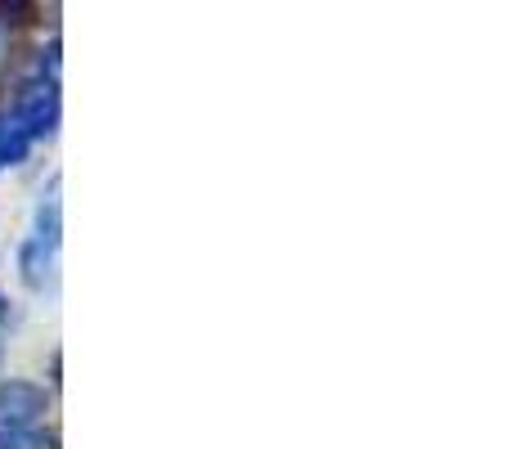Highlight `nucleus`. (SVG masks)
<instances>
[{
    "label": "nucleus",
    "mask_w": 512,
    "mask_h": 449,
    "mask_svg": "<svg viewBox=\"0 0 512 449\" xmlns=\"http://www.w3.org/2000/svg\"><path fill=\"white\" fill-rule=\"evenodd\" d=\"M27 153H32V135L14 122V113L0 117V167H14V162H23Z\"/></svg>",
    "instance_id": "obj_4"
},
{
    "label": "nucleus",
    "mask_w": 512,
    "mask_h": 449,
    "mask_svg": "<svg viewBox=\"0 0 512 449\" xmlns=\"http://www.w3.org/2000/svg\"><path fill=\"white\" fill-rule=\"evenodd\" d=\"M45 405H50L45 387H36V382H27V378L0 382V423L5 427H32L45 414Z\"/></svg>",
    "instance_id": "obj_3"
},
{
    "label": "nucleus",
    "mask_w": 512,
    "mask_h": 449,
    "mask_svg": "<svg viewBox=\"0 0 512 449\" xmlns=\"http://www.w3.org/2000/svg\"><path fill=\"white\" fill-rule=\"evenodd\" d=\"M0 315H5V301H0Z\"/></svg>",
    "instance_id": "obj_7"
},
{
    "label": "nucleus",
    "mask_w": 512,
    "mask_h": 449,
    "mask_svg": "<svg viewBox=\"0 0 512 449\" xmlns=\"http://www.w3.org/2000/svg\"><path fill=\"white\" fill-rule=\"evenodd\" d=\"M14 122L23 126L32 140L54 131V122H59V90H54V81H36V86H27L23 95H18Z\"/></svg>",
    "instance_id": "obj_2"
},
{
    "label": "nucleus",
    "mask_w": 512,
    "mask_h": 449,
    "mask_svg": "<svg viewBox=\"0 0 512 449\" xmlns=\"http://www.w3.org/2000/svg\"><path fill=\"white\" fill-rule=\"evenodd\" d=\"M54 256H59V203H41L36 225L23 243V279L32 288H45V279L54 274Z\"/></svg>",
    "instance_id": "obj_1"
},
{
    "label": "nucleus",
    "mask_w": 512,
    "mask_h": 449,
    "mask_svg": "<svg viewBox=\"0 0 512 449\" xmlns=\"http://www.w3.org/2000/svg\"><path fill=\"white\" fill-rule=\"evenodd\" d=\"M0 449H54V436L36 427H0Z\"/></svg>",
    "instance_id": "obj_5"
},
{
    "label": "nucleus",
    "mask_w": 512,
    "mask_h": 449,
    "mask_svg": "<svg viewBox=\"0 0 512 449\" xmlns=\"http://www.w3.org/2000/svg\"><path fill=\"white\" fill-rule=\"evenodd\" d=\"M5 54H9V23L0 18V63H5Z\"/></svg>",
    "instance_id": "obj_6"
}]
</instances>
